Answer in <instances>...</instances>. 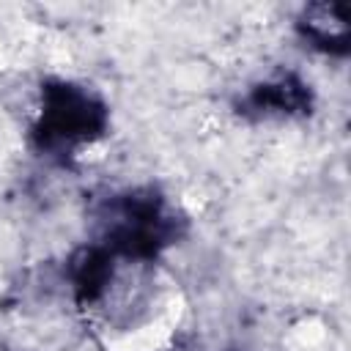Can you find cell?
<instances>
[{"instance_id": "1", "label": "cell", "mask_w": 351, "mask_h": 351, "mask_svg": "<svg viewBox=\"0 0 351 351\" xmlns=\"http://www.w3.org/2000/svg\"><path fill=\"white\" fill-rule=\"evenodd\" d=\"M104 123V107L77 85H58L44 90L41 110V134L49 143H77L90 140Z\"/></svg>"}, {"instance_id": "2", "label": "cell", "mask_w": 351, "mask_h": 351, "mask_svg": "<svg viewBox=\"0 0 351 351\" xmlns=\"http://www.w3.org/2000/svg\"><path fill=\"white\" fill-rule=\"evenodd\" d=\"M299 27L304 30V36L310 41H315L318 47H335V44H346L348 38V16H346V5H307Z\"/></svg>"}]
</instances>
